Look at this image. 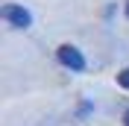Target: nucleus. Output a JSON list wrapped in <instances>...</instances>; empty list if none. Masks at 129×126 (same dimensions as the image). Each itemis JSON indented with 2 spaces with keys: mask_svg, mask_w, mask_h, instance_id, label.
<instances>
[{
  "mask_svg": "<svg viewBox=\"0 0 129 126\" xmlns=\"http://www.w3.org/2000/svg\"><path fill=\"white\" fill-rule=\"evenodd\" d=\"M123 126H129V111H126V114H123Z\"/></svg>",
  "mask_w": 129,
  "mask_h": 126,
  "instance_id": "obj_4",
  "label": "nucleus"
},
{
  "mask_svg": "<svg viewBox=\"0 0 129 126\" xmlns=\"http://www.w3.org/2000/svg\"><path fill=\"white\" fill-rule=\"evenodd\" d=\"M0 18H3V21H9L12 26H18V29H26V26H32V15L26 12L24 6H18V3H3V9H0Z\"/></svg>",
  "mask_w": 129,
  "mask_h": 126,
  "instance_id": "obj_1",
  "label": "nucleus"
},
{
  "mask_svg": "<svg viewBox=\"0 0 129 126\" xmlns=\"http://www.w3.org/2000/svg\"><path fill=\"white\" fill-rule=\"evenodd\" d=\"M126 18H129V3H126Z\"/></svg>",
  "mask_w": 129,
  "mask_h": 126,
  "instance_id": "obj_5",
  "label": "nucleus"
},
{
  "mask_svg": "<svg viewBox=\"0 0 129 126\" xmlns=\"http://www.w3.org/2000/svg\"><path fill=\"white\" fill-rule=\"evenodd\" d=\"M59 62L64 68H71V71H85V56L73 47V44H62L59 47Z\"/></svg>",
  "mask_w": 129,
  "mask_h": 126,
  "instance_id": "obj_2",
  "label": "nucleus"
},
{
  "mask_svg": "<svg viewBox=\"0 0 129 126\" xmlns=\"http://www.w3.org/2000/svg\"><path fill=\"white\" fill-rule=\"evenodd\" d=\"M117 85H120V88H126V91H129V68H123V71L117 73Z\"/></svg>",
  "mask_w": 129,
  "mask_h": 126,
  "instance_id": "obj_3",
  "label": "nucleus"
}]
</instances>
